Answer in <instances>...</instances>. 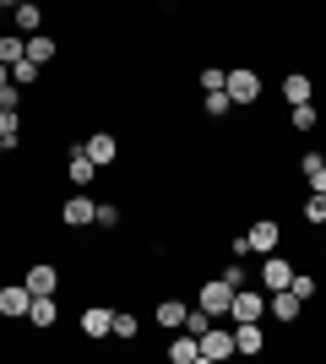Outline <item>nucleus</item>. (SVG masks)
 Returning a JSON list of instances; mask_svg holds the SVG:
<instances>
[{
  "instance_id": "nucleus-4",
  "label": "nucleus",
  "mask_w": 326,
  "mask_h": 364,
  "mask_svg": "<svg viewBox=\"0 0 326 364\" xmlns=\"http://www.w3.org/2000/svg\"><path fill=\"white\" fill-rule=\"evenodd\" d=\"M229 299H234V289H229V283H223V277H207V283H202V299H196V304H202V310H207V316H229Z\"/></svg>"
},
{
  "instance_id": "nucleus-11",
  "label": "nucleus",
  "mask_w": 326,
  "mask_h": 364,
  "mask_svg": "<svg viewBox=\"0 0 326 364\" xmlns=\"http://www.w3.org/2000/svg\"><path fill=\"white\" fill-rule=\"evenodd\" d=\"M261 283H266V294H272V289H288V283H294V267H288V261L272 250V256L261 261Z\"/></svg>"
},
{
  "instance_id": "nucleus-25",
  "label": "nucleus",
  "mask_w": 326,
  "mask_h": 364,
  "mask_svg": "<svg viewBox=\"0 0 326 364\" xmlns=\"http://www.w3.org/2000/svg\"><path fill=\"white\" fill-rule=\"evenodd\" d=\"M207 326H212V316H207L202 304H196V310H185V332H190V337H202Z\"/></svg>"
},
{
  "instance_id": "nucleus-27",
  "label": "nucleus",
  "mask_w": 326,
  "mask_h": 364,
  "mask_svg": "<svg viewBox=\"0 0 326 364\" xmlns=\"http://www.w3.org/2000/svg\"><path fill=\"white\" fill-rule=\"evenodd\" d=\"M305 218H310V223H326V196H321V191H310V201H305Z\"/></svg>"
},
{
  "instance_id": "nucleus-1",
  "label": "nucleus",
  "mask_w": 326,
  "mask_h": 364,
  "mask_svg": "<svg viewBox=\"0 0 326 364\" xmlns=\"http://www.w3.org/2000/svg\"><path fill=\"white\" fill-rule=\"evenodd\" d=\"M245 240H250V256H272L278 240H283V223H278V218H256Z\"/></svg>"
},
{
  "instance_id": "nucleus-19",
  "label": "nucleus",
  "mask_w": 326,
  "mask_h": 364,
  "mask_svg": "<svg viewBox=\"0 0 326 364\" xmlns=\"http://www.w3.org/2000/svg\"><path fill=\"white\" fill-rule=\"evenodd\" d=\"M38 22H44L38 0H22V6H16V28H22V33H38Z\"/></svg>"
},
{
  "instance_id": "nucleus-35",
  "label": "nucleus",
  "mask_w": 326,
  "mask_h": 364,
  "mask_svg": "<svg viewBox=\"0 0 326 364\" xmlns=\"http://www.w3.org/2000/svg\"><path fill=\"white\" fill-rule=\"evenodd\" d=\"M6 82H11V65H6V60H0V87H6Z\"/></svg>"
},
{
  "instance_id": "nucleus-29",
  "label": "nucleus",
  "mask_w": 326,
  "mask_h": 364,
  "mask_svg": "<svg viewBox=\"0 0 326 364\" xmlns=\"http://www.w3.org/2000/svg\"><path fill=\"white\" fill-rule=\"evenodd\" d=\"M223 82H229V71H217V65H207V71H202V87L207 92H223Z\"/></svg>"
},
{
  "instance_id": "nucleus-24",
  "label": "nucleus",
  "mask_w": 326,
  "mask_h": 364,
  "mask_svg": "<svg viewBox=\"0 0 326 364\" xmlns=\"http://www.w3.org/2000/svg\"><path fill=\"white\" fill-rule=\"evenodd\" d=\"M11 82H16V87H33V82H38V65H33L28 55H22V60L11 65Z\"/></svg>"
},
{
  "instance_id": "nucleus-32",
  "label": "nucleus",
  "mask_w": 326,
  "mask_h": 364,
  "mask_svg": "<svg viewBox=\"0 0 326 364\" xmlns=\"http://www.w3.org/2000/svg\"><path fill=\"white\" fill-rule=\"evenodd\" d=\"M93 223H98V228H120V207H98Z\"/></svg>"
},
{
  "instance_id": "nucleus-31",
  "label": "nucleus",
  "mask_w": 326,
  "mask_h": 364,
  "mask_svg": "<svg viewBox=\"0 0 326 364\" xmlns=\"http://www.w3.org/2000/svg\"><path fill=\"white\" fill-rule=\"evenodd\" d=\"M217 277H223L229 289H245V267H239V261H229V267H223V272H217Z\"/></svg>"
},
{
  "instance_id": "nucleus-13",
  "label": "nucleus",
  "mask_w": 326,
  "mask_h": 364,
  "mask_svg": "<svg viewBox=\"0 0 326 364\" xmlns=\"http://www.w3.org/2000/svg\"><path fill=\"white\" fill-rule=\"evenodd\" d=\"M299 304H305V299H299L294 289H272V294H266V310H272L278 321H294V316H299Z\"/></svg>"
},
{
  "instance_id": "nucleus-37",
  "label": "nucleus",
  "mask_w": 326,
  "mask_h": 364,
  "mask_svg": "<svg viewBox=\"0 0 326 364\" xmlns=\"http://www.w3.org/2000/svg\"><path fill=\"white\" fill-rule=\"evenodd\" d=\"M0 152H11V147H6V136H0Z\"/></svg>"
},
{
  "instance_id": "nucleus-22",
  "label": "nucleus",
  "mask_w": 326,
  "mask_h": 364,
  "mask_svg": "<svg viewBox=\"0 0 326 364\" xmlns=\"http://www.w3.org/2000/svg\"><path fill=\"white\" fill-rule=\"evenodd\" d=\"M136 332H141V321L131 316V310H114V332H109V337H120V343H131Z\"/></svg>"
},
{
  "instance_id": "nucleus-20",
  "label": "nucleus",
  "mask_w": 326,
  "mask_h": 364,
  "mask_svg": "<svg viewBox=\"0 0 326 364\" xmlns=\"http://www.w3.org/2000/svg\"><path fill=\"white\" fill-rule=\"evenodd\" d=\"M0 136H6V147L22 141V114H16V109H0Z\"/></svg>"
},
{
  "instance_id": "nucleus-2",
  "label": "nucleus",
  "mask_w": 326,
  "mask_h": 364,
  "mask_svg": "<svg viewBox=\"0 0 326 364\" xmlns=\"http://www.w3.org/2000/svg\"><path fill=\"white\" fill-rule=\"evenodd\" d=\"M229 316H234V321H261V316H266V294H261V289H234Z\"/></svg>"
},
{
  "instance_id": "nucleus-7",
  "label": "nucleus",
  "mask_w": 326,
  "mask_h": 364,
  "mask_svg": "<svg viewBox=\"0 0 326 364\" xmlns=\"http://www.w3.org/2000/svg\"><path fill=\"white\" fill-rule=\"evenodd\" d=\"M114 332V310H109V304H87V310H82V337H109Z\"/></svg>"
},
{
  "instance_id": "nucleus-26",
  "label": "nucleus",
  "mask_w": 326,
  "mask_h": 364,
  "mask_svg": "<svg viewBox=\"0 0 326 364\" xmlns=\"http://www.w3.org/2000/svg\"><path fill=\"white\" fill-rule=\"evenodd\" d=\"M315 120H321L315 104H294V131H315Z\"/></svg>"
},
{
  "instance_id": "nucleus-36",
  "label": "nucleus",
  "mask_w": 326,
  "mask_h": 364,
  "mask_svg": "<svg viewBox=\"0 0 326 364\" xmlns=\"http://www.w3.org/2000/svg\"><path fill=\"white\" fill-rule=\"evenodd\" d=\"M0 6H11V11H16V6H22V0H0Z\"/></svg>"
},
{
  "instance_id": "nucleus-15",
  "label": "nucleus",
  "mask_w": 326,
  "mask_h": 364,
  "mask_svg": "<svg viewBox=\"0 0 326 364\" xmlns=\"http://www.w3.org/2000/svg\"><path fill=\"white\" fill-rule=\"evenodd\" d=\"M310 92H315V82H310V76L288 71V82H283V98H288V109H294V104H310Z\"/></svg>"
},
{
  "instance_id": "nucleus-6",
  "label": "nucleus",
  "mask_w": 326,
  "mask_h": 364,
  "mask_svg": "<svg viewBox=\"0 0 326 364\" xmlns=\"http://www.w3.org/2000/svg\"><path fill=\"white\" fill-rule=\"evenodd\" d=\"M223 92H229L234 104H256V98H261V76H256V71H229Z\"/></svg>"
},
{
  "instance_id": "nucleus-38",
  "label": "nucleus",
  "mask_w": 326,
  "mask_h": 364,
  "mask_svg": "<svg viewBox=\"0 0 326 364\" xmlns=\"http://www.w3.org/2000/svg\"><path fill=\"white\" fill-rule=\"evenodd\" d=\"M0 11H6V6H0Z\"/></svg>"
},
{
  "instance_id": "nucleus-23",
  "label": "nucleus",
  "mask_w": 326,
  "mask_h": 364,
  "mask_svg": "<svg viewBox=\"0 0 326 364\" xmlns=\"http://www.w3.org/2000/svg\"><path fill=\"white\" fill-rule=\"evenodd\" d=\"M22 55H28V38H16V33H6V38H0V60H6V65H16Z\"/></svg>"
},
{
  "instance_id": "nucleus-16",
  "label": "nucleus",
  "mask_w": 326,
  "mask_h": 364,
  "mask_svg": "<svg viewBox=\"0 0 326 364\" xmlns=\"http://www.w3.org/2000/svg\"><path fill=\"white\" fill-rule=\"evenodd\" d=\"M185 310H190V304L163 299V304H158V326H163V332H180V326H185Z\"/></svg>"
},
{
  "instance_id": "nucleus-18",
  "label": "nucleus",
  "mask_w": 326,
  "mask_h": 364,
  "mask_svg": "<svg viewBox=\"0 0 326 364\" xmlns=\"http://www.w3.org/2000/svg\"><path fill=\"white\" fill-rule=\"evenodd\" d=\"M71 180H77V185L98 180V164H93V158H87V152H82V147H71Z\"/></svg>"
},
{
  "instance_id": "nucleus-9",
  "label": "nucleus",
  "mask_w": 326,
  "mask_h": 364,
  "mask_svg": "<svg viewBox=\"0 0 326 364\" xmlns=\"http://www.w3.org/2000/svg\"><path fill=\"white\" fill-rule=\"evenodd\" d=\"M169 359L174 364H202V337H190L185 326H180V332L169 337Z\"/></svg>"
},
{
  "instance_id": "nucleus-21",
  "label": "nucleus",
  "mask_w": 326,
  "mask_h": 364,
  "mask_svg": "<svg viewBox=\"0 0 326 364\" xmlns=\"http://www.w3.org/2000/svg\"><path fill=\"white\" fill-rule=\"evenodd\" d=\"M33 326H55V316H60V310H55V294H44V299H33Z\"/></svg>"
},
{
  "instance_id": "nucleus-8",
  "label": "nucleus",
  "mask_w": 326,
  "mask_h": 364,
  "mask_svg": "<svg viewBox=\"0 0 326 364\" xmlns=\"http://www.w3.org/2000/svg\"><path fill=\"white\" fill-rule=\"evenodd\" d=\"M33 310V294H28V283H6V289H0V316H28Z\"/></svg>"
},
{
  "instance_id": "nucleus-28",
  "label": "nucleus",
  "mask_w": 326,
  "mask_h": 364,
  "mask_svg": "<svg viewBox=\"0 0 326 364\" xmlns=\"http://www.w3.org/2000/svg\"><path fill=\"white\" fill-rule=\"evenodd\" d=\"M288 289H294L299 299H315V277H310V272H294V283H288Z\"/></svg>"
},
{
  "instance_id": "nucleus-33",
  "label": "nucleus",
  "mask_w": 326,
  "mask_h": 364,
  "mask_svg": "<svg viewBox=\"0 0 326 364\" xmlns=\"http://www.w3.org/2000/svg\"><path fill=\"white\" fill-rule=\"evenodd\" d=\"M22 104V87H16V82H6V87H0V109H16Z\"/></svg>"
},
{
  "instance_id": "nucleus-3",
  "label": "nucleus",
  "mask_w": 326,
  "mask_h": 364,
  "mask_svg": "<svg viewBox=\"0 0 326 364\" xmlns=\"http://www.w3.org/2000/svg\"><path fill=\"white\" fill-rule=\"evenodd\" d=\"M234 353V326H207L202 332V364H217Z\"/></svg>"
},
{
  "instance_id": "nucleus-14",
  "label": "nucleus",
  "mask_w": 326,
  "mask_h": 364,
  "mask_svg": "<svg viewBox=\"0 0 326 364\" xmlns=\"http://www.w3.org/2000/svg\"><path fill=\"white\" fill-rule=\"evenodd\" d=\"M93 213H98V201H87V196H82V191H77V196H71V201H65V207H60V218H65V223H71V228L93 223Z\"/></svg>"
},
{
  "instance_id": "nucleus-17",
  "label": "nucleus",
  "mask_w": 326,
  "mask_h": 364,
  "mask_svg": "<svg viewBox=\"0 0 326 364\" xmlns=\"http://www.w3.org/2000/svg\"><path fill=\"white\" fill-rule=\"evenodd\" d=\"M55 49H60L55 38H44V33H28V60H33V65H49V60H55Z\"/></svg>"
},
{
  "instance_id": "nucleus-5",
  "label": "nucleus",
  "mask_w": 326,
  "mask_h": 364,
  "mask_svg": "<svg viewBox=\"0 0 326 364\" xmlns=\"http://www.w3.org/2000/svg\"><path fill=\"white\" fill-rule=\"evenodd\" d=\"M22 283H28V294H33V299H44V294H55V289H60V272H55V261H33Z\"/></svg>"
},
{
  "instance_id": "nucleus-12",
  "label": "nucleus",
  "mask_w": 326,
  "mask_h": 364,
  "mask_svg": "<svg viewBox=\"0 0 326 364\" xmlns=\"http://www.w3.org/2000/svg\"><path fill=\"white\" fill-rule=\"evenodd\" d=\"M266 348V337L256 321H234V353H261Z\"/></svg>"
},
{
  "instance_id": "nucleus-10",
  "label": "nucleus",
  "mask_w": 326,
  "mask_h": 364,
  "mask_svg": "<svg viewBox=\"0 0 326 364\" xmlns=\"http://www.w3.org/2000/svg\"><path fill=\"white\" fill-rule=\"evenodd\" d=\"M82 152H87V158H93V164L104 168V164H114V158H120V141L109 136V131H93V136L82 141Z\"/></svg>"
},
{
  "instance_id": "nucleus-30",
  "label": "nucleus",
  "mask_w": 326,
  "mask_h": 364,
  "mask_svg": "<svg viewBox=\"0 0 326 364\" xmlns=\"http://www.w3.org/2000/svg\"><path fill=\"white\" fill-rule=\"evenodd\" d=\"M229 104H234L229 92H207V114H212V120H217V114H229Z\"/></svg>"
},
{
  "instance_id": "nucleus-34",
  "label": "nucleus",
  "mask_w": 326,
  "mask_h": 364,
  "mask_svg": "<svg viewBox=\"0 0 326 364\" xmlns=\"http://www.w3.org/2000/svg\"><path fill=\"white\" fill-rule=\"evenodd\" d=\"M310 191H321V196H326V164H321V168L310 174Z\"/></svg>"
}]
</instances>
